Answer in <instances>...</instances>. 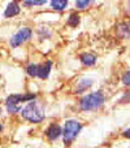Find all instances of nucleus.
Returning a JSON list of instances; mask_svg holds the SVG:
<instances>
[{"mask_svg": "<svg viewBox=\"0 0 130 148\" xmlns=\"http://www.w3.org/2000/svg\"><path fill=\"white\" fill-rule=\"evenodd\" d=\"M21 116L29 122L39 123L44 120L46 112H44V108L34 99L30 100L23 108H21Z\"/></svg>", "mask_w": 130, "mask_h": 148, "instance_id": "f257e3e1", "label": "nucleus"}, {"mask_svg": "<svg viewBox=\"0 0 130 148\" xmlns=\"http://www.w3.org/2000/svg\"><path fill=\"white\" fill-rule=\"evenodd\" d=\"M104 95L100 91L91 92V94L86 95L79 100V108L83 112H91V110H96L104 104Z\"/></svg>", "mask_w": 130, "mask_h": 148, "instance_id": "f03ea898", "label": "nucleus"}, {"mask_svg": "<svg viewBox=\"0 0 130 148\" xmlns=\"http://www.w3.org/2000/svg\"><path fill=\"white\" fill-rule=\"evenodd\" d=\"M36 99L35 94H25V95H10L7 97L5 100V105H7V110L9 113H17L21 110V104L26 101H30V100Z\"/></svg>", "mask_w": 130, "mask_h": 148, "instance_id": "7ed1b4c3", "label": "nucleus"}, {"mask_svg": "<svg viewBox=\"0 0 130 148\" xmlns=\"http://www.w3.org/2000/svg\"><path fill=\"white\" fill-rule=\"evenodd\" d=\"M82 130V125L76 120H68L63 129V138L65 144H70L78 136L79 131Z\"/></svg>", "mask_w": 130, "mask_h": 148, "instance_id": "20e7f679", "label": "nucleus"}, {"mask_svg": "<svg viewBox=\"0 0 130 148\" xmlns=\"http://www.w3.org/2000/svg\"><path fill=\"white\" fill-rule=\"evenodd\" d=\"M31 36H33V30L29 29V27H22V29H20L12 38H10L9 44H10L12 48H16V47L23 44L25 42H28Z\"/></svg>", "mask_w": 130, "mask_h": 148, "instance_id": "39448f33", "label": "nucleus"}, {"mask_svg": "<svg viewBox=\"0 0 130 148\" xmlns=\"http://www.w3.org/2000/svg\"><path fill=\"white\" fill-rule=\"evenodd\" d=\"M61 134H63V129L60 127V125H57V123H52V125H50L48 129L46 130V135L50 140H56Z\"/></svg>", "mask_w": 130, "mask_h": 148, "instance_id": "423d86ee", "label": "nucleus"}, {"mask_svg": "<svg viewBox=\"0 0 130 148\" xmlns=\"http://www.w3.org/2000/svg\"><path fill=\"white\" fill-rule=\"evenodd\" d=\"M20 13V5L16 0L10 1L9 4L7 5L4 10V18H12V17H16V16Z\"/></svg>", "mask_w": 130, "mask_h": 148, "instance_id": "0eeeda50", "label": "nucleus"}, {"mask_svg": "<svg viewBox=\"0 0 130 148\" xmlns=\"http://www.w3.org/2000/svg\"><path fill=\"white\" fill-rule=\"evenodd\" d=\"M51 68H52V62L51 61H46L44 64L38 65V74H36V77L41 78V79L48 78L50 73H51Z\"/></svg>", "mask_w": 130, "mask_h": 148, "instance_id": "6e6552de", "label": "nucleus"}, {"mask_svg": "<svg viewBox=\"0 0 130 148\" xmlns=\"http://www.w3.org/2000/svg\"><path fill=\"white\" fill-rule=\"evenodd\" d=\"M79 59H81L82 64L86 65V66H92L96 62V56L92 53H82Z\"/></svg>", "mask_w": 130, "mask_h": 148, "instance_id": "1a4fd4ad", "label": "nucleus"}, {"mask_svg": "<svg viewBox=\"0 0 130 148\" xmlns=\"http://www.w3.org/2000/svg\"><path fill=\"white\" fill-rule=\"evenodd\" d=\"M92 83H94V81L92 79H81L78 83V86H77V94H81V92H83L85 90L90 88V87L92 86Z\"/></svg>", "mask_w": 130, "mask_h": 148, "instance_id": "9d476101", "label": "nucleus"}, {"mask_svg": "<svg viewBox=\"0 0 130 148\" xmlns=\"http://www.w3.org/2000/svg\"><path fill=\"white\" fill-rule=\"evenodd\" d=\"M51 7L52 9L61 12L68 7V0H51Z\"/></svg>", "mask_w": 130, "mask_h": 148, "instance_id": "9b49d317", "label": "nucleus"}, {"mask_svg": "<svg viewBox=\"0 0 130 148\" xmlns=\"http://www.w3.org/2000/svg\"><path fill=\"white\" fill-rule=\"evenodd\" d=\"M78 23H79V14L72 13L68 18V25L70 26V27H76V26H78Z\"/></svg>", "mask_w": 130, "mask_h": 148, "instance_id": "f8f14e48", "label": "nucleus"}, {"mask_svg": "<svg viewBox=\"0 0 130 148\" xmlns=\"http://www.w3.org/2000/svg\"><path fill=\"white\" fill-rule=\"evenodd\" d=\"M48 0H23L26 7H34V5H44Z\"/></svg>", "mask_w": 130, "mask_h": 148, "instance_id": "ddd939ff", "label": "nucleus"}, {"mask_svg": "<svg viewBox=\"0 0 130 148\" xmlns=\"http://www.w3.org/2000/svg\"><path fill=\"white\" fill-rule=\"evenodd\" d=\"M26 73L30 77H33V78L36 77V74H38V64H30L26 68Z\"/></svg>", "mask_w": 130, "mask_h": 148, "instance_id": "4468645a", "label": "nucleus"}, {"mask_svg": "<svg viewBox=\"0 0 130 148\" xmlns=\"http://www.w3.org/2000/svg\"><path fill=\"white\" fill-rule=\"evenodd\" d=\"M90 1H91V0H76V4L79 9H83V8H86L87 5L90 4Z\"/></svg>", "mask_w": 130, "mask_h": 148, "instance_id": "2eb2a0df", "label": "nucleus"}, {"mask_svg": "<svg viewBox=\"0 0 130 148\" xmlns=\"http://www.w3.org/2000/svg\"><path fill=\"white\" fill-rule=\"evenodd\" d=\"M122 83L125 84V86H130V70L122 75Z\"/></svg>", "mask_w": 130, "mask_h": 148, "instance_id": "dca6fc26", "label": "nucleus"}, {"mask_svg": "<svg viewBox=\"0 0 130 148\" xmlns=\"http://www.w3.org/2000/svg\"><path fill=\"white\" fill-rule=\"evenodd\" d=\"M124 136H125V138H128V139H130V129H128V130L124 131Z\"/></svg>", "mask_w": 130, "mask_h": 148, "instance_id": "f3484780", "label": "nucleus"}]
</instances>
